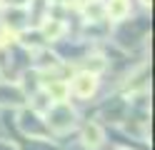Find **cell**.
<instances>
[{
	"instance_id": "cell-1",
	"label": "cell",
	"mask_w": 155,
	"mask_h": 150,
	"mask_svg": "<svg viewBox=\"0 0 155 150\" xmlns=\"http://www.w3.org/2000/svg\"><path fill=\"white\" fill-rule=\"evenodd\" d=\"M93 90H95V78L93 75H80V78L75 80V93L78 95L85 98V95H90Z\"/></svg>"
},
{
	"instance_id": "cell-2",
	"label": "cell",
	"mask_w": 155,
	"mask_h": 150,
	"mask_svg": "<svg viewBox=\"0 0 155 150\" xmlns=\"http://www.w3.org/2000/svg\"><path fill=\"white\" fill-rule=\"evenodd\" d=\"M100 140H103L100 128H95V125H88V128H85V145L95 148V145H100Z\"/></svg>"
},
{
	"instance_id": "cell-3",
	"label": "cell",
	"mask_w": 155,
	"mask_h": 150,
	"mask_svg": "<svg viewBox=\"0 0 155 150\" xmlns=\"http://www.w3.org/2000/svg\"><path fill=\"white\" fill-rule=\"evenodd\" d=\"M110 10H113V15H123L125 13V3H123V0H115Z\"/></svg>"
}]
</instances>
